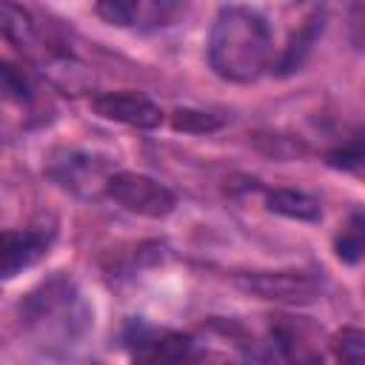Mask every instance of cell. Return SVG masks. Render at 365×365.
Returning <instances> with one entry per match:
<instances>
[{
    "mask_svg": "<svg viewBox=\"0 0 365 365\" xmlns=\"http://www.w3.org/2000/svg\"><path fill=\"white\" fill-rule=\"evenodd\" d=\"M362 160H365L362 157V137H354L351 143H345V145H339L328 154V163L334 168H342V171H359Z\"/></svg>",
    "mask_w": 365,
    "mask_h": 365,
    "instance_id": "cell-17",
    "label": "cell"
},
{
    "mask_svg": "<svg viewBox=\"0 0 365 365\" xmlns=\"http://www.w3.org/2000/svg\"><path fill=\"white\" fill-rule=\"evenodd\" d=\"M336 257L342 262H356L362 257V214H354L336 237Z\"/></svg>",
    "mask_w": 365,
    "mask_h": 365,
    "instance_id": "cell-14",
    "label": "cell"
},
{
    "mask_svg": "<svg viewBox=\"0 0 365 365\" xmlns=\"http://www.w3.org/2000/svg\"><path fill=\"white\" fill-rule=\"evenodd\" d=\"M222 120L205 114V111H191V108H180L174 111V128L177 131H197V134H205V131H214L220 128Z\"/></svg>",
    "mask_w": 365,
    "mask_h": 365,
    "instance_id": "cell-16",
    "label": "cell"
},
{
    "mask_svg": "<svg viewBox=\"0 0 365 365\" xmlns=\"http://www.w3.org/2000/svg\"><path fill=\"white\" fill-rule=\"evenodd\" d=\"M319 29H322V14H314V17H308V20H305V26L291 37V43H288V48H285L282 60L277 63L279 74H288V71H294V68L302 63L305 51L314 46V40H317Z\"/></svg>",
    "mask_w": 365,
    "mask_h": 365,
    "instance_id": "cell-12",
    "label": "cell"
},
{
    "mask_svg": "<svg viewBox=\"0 0 365 365\" xmlns=\"http://www.w3.org/2000/svg\"><path fill=\"white\" fill-rule=\"evenodd\" d=\"M334 354L342 362H362L365 354V334L359 328H342V334L334 339Z\"/></svg>",
    "mask_w": 365,
    "mask_h": 365,
    "instance_id": "cell-15",
    "label": "cell"
},
{
    "mask_svg": "<svg viewBox=\"0 0 365 365\" xmlns=\"http://www.w3.org/2000/svg\"><path fill=\"white\" fill-rule=\"evenodd\" d=\"M271 31L262 14L228 6L217 14L208 34V63L228 83H254L271 66Z\"/></svg>",
    "mask_w": 365,
    "mask_h": 365,
    "instance_id": "cell-1",
    "label": "cell"
},
{
    "mask_svg": "<svg viewBox=\"0 0 365 365\" xmlns=\"http://www.w3.org/2000/svg\"><path fill=\"white\" fill-rule=\"evenodd\" d=\"M268 208L291 217V220H305V222H317L322 217V208L314 197L302 194V191H291V188H277L268 194Z\"/></svg>",
    "mask_w": 365,
    "mask_h": 365,
    "instance_id": "cell-11",
    "label": "cell"
},
{
    "mask_svg": "<svg viewBox=\"0 0 365 365\" xmlns=\"http://www.w3.org/2000/svg\"><path fill=\"white\" fill-rule=\"evenodd\" d=\"M177 9V0H97V14L120 29L160 26Z\"/></svg>",
    "mask_w": 365,
    "mask_h": 365,
    "instance_id": "cell-8",
    "label": "cell"
},
{
    "mask_svg": "<svg viewBox=\"0 0 365 365\" xmlns=\"http://www.w3.org/2000/svg\"><path fill=\"white\" fill-rule=\"evenodd\" d=\"M0 94L23 106V103L34 100V83L20 66L0 60Z\"/></svg>",
    "mask_w": 365,
    "mask_h": 365,
    "instance_id": "cell-13",
    "label": "cell"
},
{
    "mask_svg": "<svg viewBox=\"0 0 365 365\" xmlns=\"http://www.w3.org/2000/svg\"><path fill=\"white\" fill-rule=\"evenodd\" d=\"M0 31L26 57H34L40 51V31H37L31 14L11 0H0Z\"/></svg>",
    "mask_w": 365,
    "mask_h": 365,
    "instance_id": "cell-10",
    "label": "cell"
},
{
    "mask_svg": "<svg viewBox=\"0 0 365 365\" xmlns=\"http://www.w3.org/2000/svg\"><path fill=\"white\" fill-rule=\"evenodd\" d=\"M20 317H23V325L43 345L48 339L68 342V339L80 336L88 325V311H86L80 294L63 277H54V279L43 282L37 291H31L26 297V302L20 305Z\"/></svg>",
    "mask_w": 365,
    "mask_h": 365,
    "instance_id": "cell-2",
    "label": "cell"
},
{
    "mask_svg": "<svg viewBox=\"0 0 365 365\" xmlns=\"http://www.w3.org/2000/svg\"><path fill=\"white\" fill-rule=\"evenodd\" d=\"M125 342L131 345L134 359L145 362H180L194 356V339L174 334V331H157L143 322H134L125 334Z\"/></svg>",
    "mask_w": 365,
    "mask_h": 365,
    "instance_id": "cell-5",
    "label": "cell"
},
{
    "mask_svg": "<svg viewBox=\"0 0 365 365\" xmlns=\"http://www.w3.org/2000/svg\"><path fill=\"white\" fill-rule=\"evenodd\" d=\"M108 174L111 171L106 168V163H94V157L74 154V151H68L63 160H54V165H51V177L60 185H66V188H71L83 197H94L97 191L106 194Z\"/></svg>",
    "mask_w": 365,
    "mask_h": 365,
    "instance_id": "cell-9",
    "label": "cell"
},
{
    "mask_svg": "<svg viewBox=\"0 0 365 365\" xmlns=\"http://www.w3.org/2000/svg\"><path fill=\"white\" fill-rule=\"evenodd\" d=\"M51 245V231L20 228L0 234V279H11L23 268L34 265Z\"/></svg>",
    "mask_w": 365,
    "mask_h": 365,
    "instance_id": "cell-7",
    "label": "cell"
},
{
    "mask_svg": "<svg viewBox=\"0 0 365 365\" xmlns=\"http://www.w3.org/2000/svg\"><path fill=\"white\" fill-rule=\"evenodd\" d=\"M234 282L259 299L314 302L319 297V279L302 271H254V274H237Z\"/></svg>",
    "mask_w": 365,
    "mask_h": 365,
    "instance_id": "cell-4",
    "label": "cell"
},
{
    "mask_svg": "<svg viewBox=\"0 0 365 365\" xmlns=\"http://www.w3.org/2000/svg\"><path fill=\"white\" fill-rule=\"evenodd\" d=\"M91 108L103 117V120H114L131 128H157L163 123V111L157 103H151L148 97L137 94V91H108V94H97L91 100Z\"/></svg>",
    "mask_w": 365,
    "mask_h": 365,
    "instance_id": "cell-6",
    "label": "cell"
},
{
    "mask_svg": "<svg viewBox=\"0 0 365 365\" xmlns=\"http://www.w3.org/2000/svg\"><path fill=\"white\" fill-rule=\"evenodd\" d=\"M106 194L120 202L125 211L140 214V217H151L160 220L165 214L174 211L177 197L171 188H165L163 182L145 177V174H134V171H114L106 180Z\"/></svg>",
    "mask_w": 365,
    "mask_h": 365,
    "instance_id": "cell-3",
    "label": "cell"
}]
</instances>
